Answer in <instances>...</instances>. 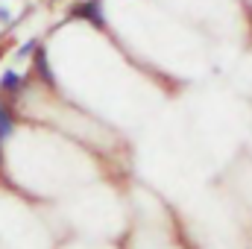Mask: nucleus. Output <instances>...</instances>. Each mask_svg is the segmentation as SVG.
<instances>
[{
	"label": "nucleus",
	"mask_w": 252,
	"mask_h": 249,
	"mask_svg": "<svg viewBox=\"0 0 252 249\" xmlns=\"http://www.w3.org/2000/svg\"><path fill=\"white\" fill-rule=\"evenodd\" d=\"M21 82H24V79H21L15 70H6V73H3V79H0V88H3V91H18V88H21Z\"/></svg>",
	"instance_id": "nucleus-4"
},
{
	"label": "nucleus",
	"mask_w": 252,
	"mask_h": 249,
	"mask_svg": "<svg viewBox=\"0 0 252 249\" xmlns=\"http://www.w3.org/2000/svg\"><path fill=\"white\" fill-rule=\"evenodd\" d=\"M35 47H38V44H35V41H24V44H21V47H18V53H15V56H30V53H32V50H35Z\"/></svg>",
	"instance_id": "nucleus-5"
},
{
	"label": "nucleus",
	"mask_w": 252,
	"mask_h": 249,
	"mask_svg": "<svg viewBox=\"0 0 252 249\" xmlns=\"http://www.w3.org/2000/svg\"><path fill=\"white\" fill-rule=\"evenodd\" d=\"M35 70H38V76H41L47 85H53V70H50V64H47L44 50H35Z\"/></svg>",
	"instance_id": "nucleus-2"
},
{
	"label": "nucleus",
	"mask_w": 252,
	"mask_h": 249,
	"mask_svg": "<svg viewBox=\"0 0 252 249\" xmlns=\"http://www.w3.org/2000/svg\"><path fill=\"white\" fill-rule=\"evenodd\" d=\"M73 18H85L91 21L94 27H103V12H100V0H91V3H79L73 9Z\"/></svg>",
	"instance_id": "nucleus-1"
},
{
	"label": "nucleus",
	"mask_w": 252,
	"mask_h": 249,
	"mask_svg": "<svg viewBox=\"0 0 252 249\" xmlns=\"http://www.w3.org/2000/svg\"><path fill=\"white\" fill-rule=\"evenodd\" d=\"M12 129H15V121H12L9 109H6V106H0V141H3V138H9V135H12Z\"/></svg>",
	"instance_id": "nucleus-3"
}]
</instances>
